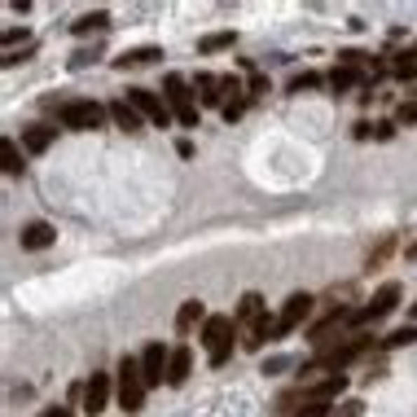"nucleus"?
Listing matches in <instances>:
<instances>
[{
    "mask_svg": "<svg viewBox=\"0 0 417 417\" xmlns=\"http://www.w3.org/2000/svg\"><path fill=\"white\" fill-rule=\"evenodd\" d=\"M413 321H417V303H413V308H409V325H413Z\"/></svg>",
    "mask_w": 417,
    "mask_h": 417,
    "instance_id": "72a5a7b5",
    "label": "nucleus"
},
{
    "mask_svg": "<svg viewBox=\"0 0 417 417\" xmlns=\"http://www.w3.org/2000/svg\"><path fill=\"white\" fill-rule=\"evenodd\" d=\"M106 27H110V13L97 9V13H83V18H79L71 31H75V36H88V31H106Z\"/></svg>",
    "mask_w": 417,
    "mask_h": 417,
    "instance_id": "a211bd4d",
    "label": "nucleus"
},
{
    "mask_svg": "<svg viewBox=\"0 0 417 417\" xmlns=\"http://www.w3.org/2000/svg\"><path fill=\"white\" fill-rule=\"evenodd\" d=\"M0 158H5V176H22V154H18V145H13V141H5V145H0Z\"/></svg>",
    "mask_w": 417,
    "mask_h": 417,
    "instance_id": "aec40b11",
    "label": "nucleus"
},
{
    "mask_svg": "<svg viewBox=\"0 0 417 417\" xmlns=\"http://www.w3.org/2000/svg\"><path fill=\"white\" fill-rule=\"evenodd\" d=\"M312 308H316V299L308 294V290H299V294H290L286 299V308H281V316H277V329L281 334H290V329H299L312 316Z\"/></svg>",
    "mask_w": 417,
    "mask_h": 417,
    "instance_id": "0eeeda50",
    "label": "nucleus"
},
{
    "mask_svg": "<svg viewBox=\"0 0 417 417\" xmlns=\"http://www.w3.org/2000/svg\"><path fill=\"white\" fill-rule=\"evenodd\" d=\"M242 110H246V106L238 102V97H233V102H224V110H220V114H224V119L233 123V119H242Z\"/></svg>",
    "mask_w": 417,
    "mask_h": 417,
    "instance_id": "cd10ccee",
    "label": "nucleus"
},
{
    "mask_svg": "<svg viewBox=\"0 0 417 417\" xmlns=\"http://www.w3.org/2000/svg\"><path fill=\"white\" fill-rule=\"evenodd\" d=\"M409 343H417V325H399L395 334L382 339V347H409Z\"/></svg>",
    "mask_w": 417,
    "mask_h": 417,
    "instance_id": "5701e85b",
    "label": "nucleus"
},
{
    "mask_svg": "<svg viewBox=\"0 0 417 417\" xmlns=\"http://www.w3.org/2000/svg\"><path fill=\"white\" fill-rule=\"evenodd\" d=\"M167 364H172V352H167L163 343H149L145 352H141V378H145V387H163Z\"/></svg>",
    "mask_w": 417,
    "mask_h": 417,
    "instance_id": "6e6552de",
    "label": "nucleus"
},
{
    "mask_svg": "<svg viewBox=\"0 0 417 417\" xmlns=\"http://www.w3.org/2000/svg\"><path fill=\"white\" fill-rule=\"evenodd\" d=\"M189 374H193V352H189V347H172L167 382H172V387H185V382H189Z\"/></svg>",
    "mask_w": 417,
    "mask_h": 417,
    "instance_id": "f8f14e48",
    "label": "nucleus"
},
{
    "mask_svg": "<svg viewBox=\"0 0 417 417\" xmlns=\"http://www.w3.org/2000/svg\"><path fill=\"white\" fill-rule=\"evenodd\" d=\"M106 404H110V374H93L83 382V413L97 417V413H106Z\"/></svg>",
    "mask_w": 417,
    "mask_h": 417,
    "instance_id": "1a4fd4ad",
    "label": "nucleus"
},
{
    "mask_svg": "<svg viewBox=\"0 0 417 417\" xmlns=\"http://www.w3.org/2000/svg\"><path fill=\"white\" fill-rule=\"evenodd\" d=\"M18 40H27V27H22V31L9 27V31H5V48H9V53H13V44H18Z\"/></svg>",
    "mask_w": 417,
    "mask_h": 417,
    "instance_id": "c85d7f7f",
    "label": "nucleus"
},
{
    "mask_svg": "<svg viewBox=\"0 0 417 417\" xmlns=\"http://www.w3.org/2000/svg\"><path fill=\"white\" fill-rule=\"evenodd\" d=\"M374 137H378V141H391V137H395V123H391V119H387V123H374Z\"/></svg>",
    "mask_w": 417,
    "mask_h": 417,
    "instance_id": "c756f323",
    "label": "nucleus"
},
{
    "mask_svg": "<svg viewBox=\"0 0 417 417\" xmlns=\"http://www.w3.org/2000/svg\"><path fill=\"white\" fill-rule=\"evenodd\" d=\"M360 413H364V404H360V399H343V404L334 409L329 417H360Z\"/></svg>",
    "mask_w": 417,
    "mask_h": 417,
    "instance_id": "bb28decb",
    "label": "nucleus"
},
{
    "mask_svg": "<svg viewBox=\"0 0 417 417\" xmlns=\"http://www.w3.org/2000/svg\"><path fill=\"white\" fill-rule=\"evenodd\" d=\"M233 31H215V36H203L198 40V53H220V48H233Z\"/></svg>",
    "mask_w": 417,
    "mask_h": 417,
    "instance_id": "6ab92c4d",
    "label": "nucleus"
},
{
    "mask_svg": "<svg viewBox=\"0 0 417 417\" xmlns=\"http://www.w3.org/2000/svg\"><path fill=\"white\" fill-rule=\"evenodd\" d=\"M321 83H325V79L316 75V71H303V75H294V79H290V93H303V88H321Z\"/></svg>",
    "mask_w": 417,
    "mask_h": 417,
    "instance_id": "393cba45",
    "label": "nucleus"
},
{
    "mask_svg": "<svg viewBox=\"0 0 417 417\" xmlns=\"http://www.w3.org/2000/svg\"><path fill=\"white\" fill-rule=\"evenodd\" d=\"M233 339H238V316L215 312V316L203 321V347H207V360L211 364H224L233 356Z\"/></svg>",
    "mask_w": 417,
    "mask_h": 417,
    "instance_id": "f257e3e1",
    "label": "nucleus"
},
{
    "mask_svg": "<svg viewBox=\"0 0 417 417\" xmlns=\"http://www.w3.org/2000/svg\"><path fill=\"white\" fill-rule=\"evenodd\" d=\"M220 88H224V79H215V75H198V102H203V106H220V110H224Z\"/></svg>",
    "mask_w": 417,
    "mask_h": 417,
    "instance_id": "dca6fc26",
    "label": "nucleus"
},
{
    "mask_svg": "<svg viewBox=\"0 0 417 417\" xmlns=\"http://www.w3.org/2000/svg\"><path fill=\"white\" fill-rule=\"evenodd\" d=\"M198 321H207L203 303H198V299H185V303H180V312H176V329H180V334H189Z\"/></svg>",
    "mask_w": 417,
    "mask_h": 417,
    "instance_id": "2eb2a0df",
    "label": "nucleus"
},
{
    "mask_svg": "<svg viewBox=\"0 0 417 417\" xmlns=\"http://www.w3.org/2000/svg\"><path fill=\"white\" fill-rule=\"evenodd\" d=\"M399 308V281H387V286H378V294L364 303L360 312H352V321L364 325V321H382V316H391Z\"/></svg>",
    "mask_w": 417,
    "mask_h": 417,
    "instance_id": "39448f33",
    "label": "nucleus"
},
{
    "mask_svg": "<svg viewBox=\"0 0 417 417\" xmlns=\"http://www.w3.org/2000/svg\"><path fill=\"white\" fill-rule=\"evenodd\" d=\"M163 102L172 106L180 128H198V106H193V88H189L185 75H167L163 79Z\"/></svg>",
    "mask_w": 417,
    "mask_h": 417,
    "instance_id": "f03ea898",
    "label": "nucleus"
},
{
    "mask_svg": "<svg viewBox=\"0 0 417 417\" xmlns=\"http://www.w3.org/2000/svg\"><path fill=\"white\" fill-rule=\"evenodd\" d=\"M273 339H281V329H277V321H268V316H264L259 325H250V339H242V347H246V352H259V347L273 343Z\"/></svg>",
    "mask_w": 417,
    "mask_h": 417,
    "instance_id": "ddd939ff",
    "label": "nucleus"
},
{
    "mask_svg": "<svg viewBox=\"0 0 417 417\" xmlns=\"http://www.w3.org/2000/svg\"><path fill=\"white\" fill-rule=\"evenodd\" d=\"M57 119L62 128H71V132H97L106 119H110V106H97V102H66L57 110Z\"/></svg>",
    "mask_w": 417,
    "mask_h": 417,
    "instance_id": "20e7f679",
    "label": "nucleus"
},
{
    "mask_svg": "<svg viewBox=\"0 0 417 417\" xmlns=\"http://www.w3.org/2000/svg\"><path fill=\"white\" fill-rule=\"evenodd\" d=\"M163 48H132V53L119 57V66H145V62H158Z\"/></svg>",
    "mask_w": 417,
    "mask_h": 417,
    "instance_id": "4be33fe9",
    "label": "nucleus"
},
{
    "mask_svg": "<svg viewBox=\"0 0 417 417\" xmlns=\"http://www.w3.org/2000/svg\"><path fill=\"white\" fill-rule=\"evenodd\" d=\"M399 123H404V128H413V123H417V102H404V106L395 110V128H399Z\"/></svg>",
    "mask_w": 417,
    "mask_h": 417,
    "instance_id": "a878e982",
    "label": "nucleus"
},
{
    "mask_svg": "<svg viewBox=\"0 0 417 417\" xmlns=\"http://www.w3.org/2000/svg\"><path fill=\"white\" fill-rule=\"evenodd\" d=\"M110 119H114V123H119L123 132H141V128H145V119H141V110H137V106H132V102H128V97H114V102H110Z\"/></svg>",
    "mask_w": 417,
    "mask_h": 417,
    "instance_id": "9b49d317",
    "label": "nucleus"
},
{
    "mask_svg": "<svg viewBox=\"0 0 417 417\" xmlns=\"http://www.w3.org/2000/svg\"><path fill=\"white\" fill-rule=\"evenodd\" d=\"M18 242H22V250H48L57 242V228L48 220H31V224L18 228Z\"/></svg>",
    "mask_w": 417,
    "mask_h": 417,
    "instance_id": "9d476101",
    "label": "nucleus"
},
{
    "mask_svg": "<svg viewBox=\"0 0 417 417\" xmlns=\"http://www.w3.org/2000/svg\"><path fill=\"white\" fill-rule=\"evenodd\" d=\"M57 141V128H22V145L27 154H44L48 145Z\"/></svg>",
    "mask_w": 417,
    "mask_h": 417,
    "instance_id": "4468645a",
    "label": "nucleus"
},
{
    "mask_svg": "<svg viewBox=\"0 0 417 417\" xmlns=\"http://www.w3.org/2000/svg\"><path fill=\"white\" fill-rule=\"evenodd\" d=\"M128 102L137 106V110H141V119H149L154 128H172V119H176L172 106H167L163 97H154L149 88H128Z\"/></svg>",
    "mask_w": 417,
    "mask_h": 417,
    "instance_id": "423d86ee",
    "label": "nucleus"
},
{
    "mask_svg": "<svg viewBox=\"0 0 417 417\" xmlns=\"http://www.w3.org/2000/svg\"><path fill=\"white\" fill-rule=\"evenodd\" d=\"M391 75H395V79H417V53H395Z\"/></svg>",
    "mask_w": 417,
    "mask_h": 417,
    "instance_id": "412c9836",
    "label": "nucleus"
},
{
    "mask_svg": "<svg viewBox=\"0 0 417 417\" xmlns=\"http://www.w3.org/2000/svg\"><path fill=\"white\" fill-rule=\"evenodd\" d=\"M238 321H250V325H259L264 321V294H242V303H238Z\"/></svg>",
    "mask_w": 417,
    "mask_h": 417,
    "instance_id": "f3484780",
    "label": "nucleus"
},
{
    "mask_svg": "<svg viewBox=\"0 0 417 417\" xmlns=\"http://www.w3.org/2000/svg\"><path fill=\"white\" fill-rule=\"evenodd\" d=\"M246 88H250V93H268V75H250Z\"/></svg>",
    "mask_w": 417,
    "mask_h": 417,
    "instance_id": "7c9ffc66",
    "label": "nucleus"
},
{
    "mask_svg": "<svg viewBox=\"0 0 417 417\" xmlns=\"http://www.w3.org/2000/svg\"><path fill=\"white\" fill-rule=\"evenodd\" d=\"M44 417H75V413H71V409H62V404H57V409H48Z\"/></svg>",
    "mask_w": 417,
    "mask_h": 417,
    "instance_id": "473e14b6",
    "label": "nucleus"
},
{
    "mask_svg": "<svg viewBox=\"0 0 417 417\" xmlns=\"http://www.w3.org/2000/svg\"><path fill=\"white\" fill-rule=\"evenodd\" d=\"M325 83H329V88H334V93H347V88H352V83H356V75H352V71H347V66H334V71H329V79H325Z\"/></svg>",
    "mask_w": 417,
    "mask_h": 417,
    "instance_id": "b1692460",
    "label": "nucleus"
},
{
    "mask_svg": "<svg viewBox=\"0 0 417 417\" xmlns=\"http://www.w3.org/2000/svg\"><path fill=\"white\" fill-rule=\"evenodd\" d=\"M409 259H417V242H413V246H409Z\"/></svg>",
    "mask_w": 417,
    "mask_h": 417,
    "instance_id": "f704fd0d",
    "label": "nucleus"
},
{
    "mask_svg": "<svg viewBox=\"0 0 417 417\" xmlns=\"http://www.w3.org/2000/svg\"><path fill=\"white\" fill-rule=\"evenodd\" d=\"M145 378H141V356H123L119 360V404L123 413H141L145 409Z\"/></svg>",
    "mask_w": 417,
    "mask_h": 417,
    "instance_id": "7ed1b4c3",
    "label": "nucleus"
},
{
    "mask_svg": "<svg viewBox=\"0 0 417 417\" xmlns=\"http://www.w3.org/2000/svg\"><path fill=\"white\" fill-rule=\"evenodd\" d=\"M176 154L180 158H193V141H176Z\"/></svg>",
    "mask_w": 417,
    "mask_h": 417,
    "instance_id": "2f4dec72",
    "label": "nucleus"
}]
</instances>
